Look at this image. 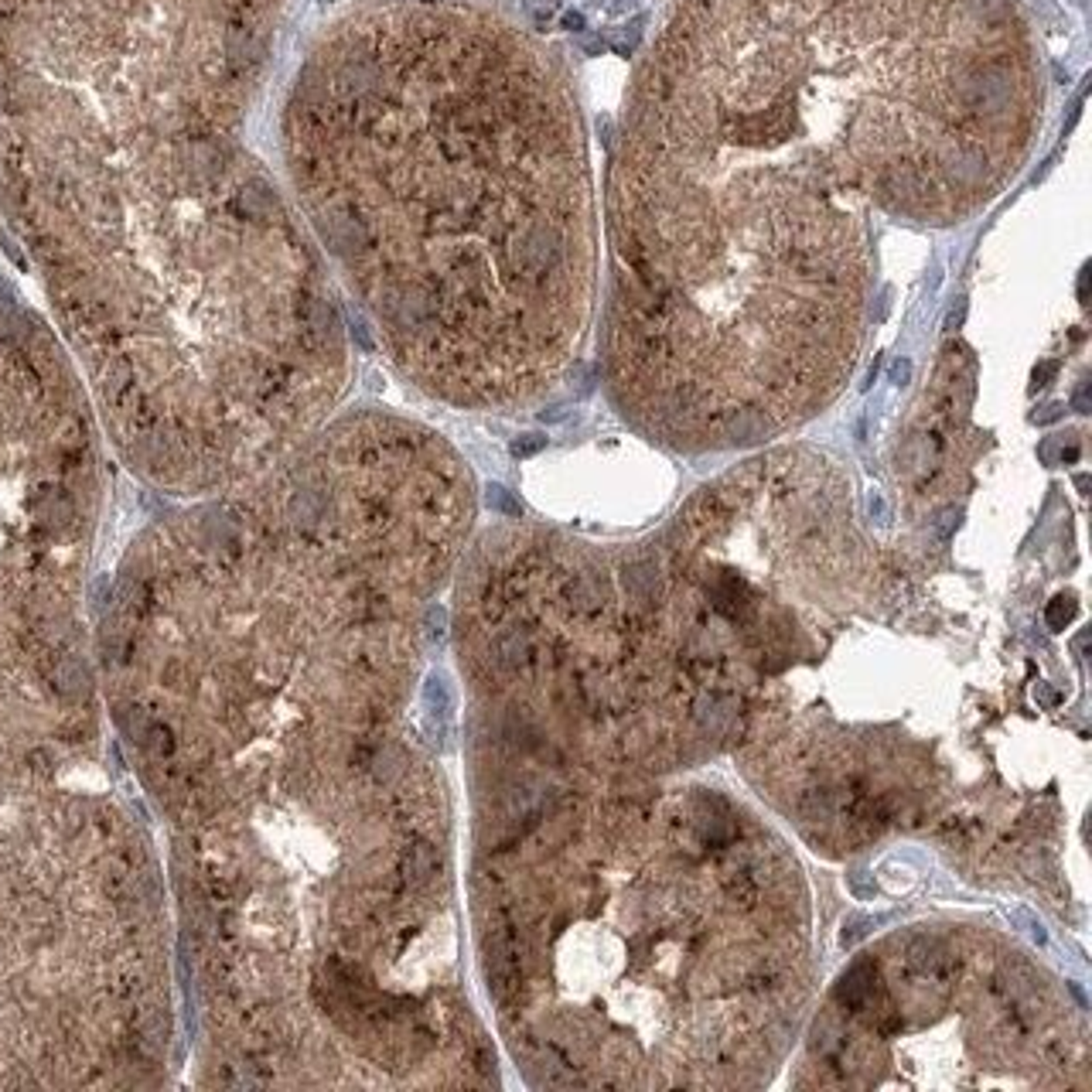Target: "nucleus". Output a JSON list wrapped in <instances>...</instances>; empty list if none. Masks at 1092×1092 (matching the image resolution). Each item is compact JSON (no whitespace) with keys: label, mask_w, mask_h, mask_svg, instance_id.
<instances>
[{"label":"nucleus","mask_w":1092,"mask_h":1092,"mask_svg":"<svg viewBox=\"0 0 1092 1092\" xmlns=\"http://www.w3.org/2000/svg\"><path fill=\"white\" fill-rule=\"evenodd\" d=\"M563 25H567V28H581L584 21H581V14H567V21H563Z\"/></svg>","instance_id":"15"},{"label":"nucleus","mask_w":1092,"mask_h":1092,"mask_svg":"<svg viewBox=\"0 0 1092 1092\" xmlns=\"http://www.w3.org/2000/svg\"><path fill=\"white\" fill-rule=\"evenodd\" d=\"M287 195L386 352L458 406L539 396L594 290L591 175L557 65L499 18L375 0L311 45Z\"/></svg>","instance_id":"4"},{"label":"nucleus","mask_w":1092,"mask_h":1092,"mask_svg":"<svg viewBox=\"0 0 1092 1092\" xmlns=\"http://www.w3.org/2000/svg\"><path fill=\"white\" fill-rule=\"evenodd\" d=\"M1052 375H1055V362H1041V366L1034 369V389H1045V386L1052 382Z\"/></svg>","instance_id":"10"},{"label":"nucleus","mask_w":1092,"mask_h":1092,"mask_svg":"<svg viewBox=\"0 0 1092 1092\" xmlns=\"http://www.w3.org/2000/svg\"><path fill=\"white\" fill-rule=\"evenodd\" d=\"M1072 403H1075V410H1079V413H1089V393H1086V386H1082V389L1075 393V400H1072Z\"/></svg>","instance_id":"13"},{"label":"nucleus","mask_w":1092,"mask_h":1092,"mask_svg":"<svg viewBox=\"0 0 1092 1092\" xmlns=\"http://www.w3.org/2000/svg\"><path fill=\"white\" fill-rule=\"evenodd\" d=\"M1072 618H1075V601H1072V597H1065V594L1055 597V601L1048 604V611H1045V622L1052 625L1055 632H1061V628L1072 622Z\"/></svg>","instance_id":"8"},{"label":"nucleus","mask_w":1092,"mask_h":1092,"mask_svg":"<svg viewBox=\"0 0 1092 1092\" xmlns=\"http://www.w3.org/2000/svg\"><path fill=\"white\" fill-rule=\"evenodd\" d=\"M471 512L440 437L352 413L133 539L103 669L168 826L389 727Z\"/></svg>","instance_id":"3"},{"label":"nucleus","mask_w":1092,"mask_h":1092,"mask_svg":"<svg viewBox=\"0 0 1092 1092\" xmlns=\"http://www.w3.org/2000/svg\"><path fill=\"white\" fill-rule=\"evenodd\" d=\"M908 375H911V366H908L905 359H902V362H898V366L891 369V382H898V386H902V382H908Z\"/></svg>","instance_id":"12"},{"label":"nucleus","mask_w":1092,"mask_h":1092,"mask_svg":"<svg viewBox=\"0 0 1092 1092\" xmlns=\"http://www.w3.org/2000/svg\"><path fill=\"white\" fill-rule=\"evenodd\" d=\"M608 4V11L611 14H628V11H635L639 7V0H604Z\"/></svg>","instance_id":"11"},{"label":"nucleus","mask_w":1092,"mask_h":1092,"mask_svg":"<svg viewBox=\"0 0 1092 1092\" xmlns=\"http://www.w3.org/2000/svg\"><path fill=\"white\" fill-rule=\"evenodd\" d=\"M1055 413H1061V406H1048V410H1041L1034 420H1041V424H1048V420H1055Z\"/></svg>","instance_id":"14"},{"label":"nucleus","mask_w":1092,"mask_h":1092,"mask_svg":"<svg viewBox=\"0 0 1092 1092\" xmlns=\"http://www.w3.org/2000/svg\"><path fill=\"white\" fill-rule=\"evenodd\" d=\"M1000 0H693L611 178V362L714 308L799 339L850 304L867 209L963 216L997 185L1034 79Z\"/></svg>","instance_id":"2"},{"label":"nucleus","mask_w":1092,"mask_h":1092,"mask_svg":"<svg viewBox=\"0 0 1092 1092\" xmlns=\"http://www.w3.org/2000/svg\"><path fill=\"white\" fill-rule=\"evenodd\" d=\"M290 0H0V212L126 468L218 492L314 434L348 355L250 144Z\"/></svg>","instance_id":"1"},{"label":"nucleus","mask_w":1092,"mask_h":1092,"mask_svg":"<svg viewBox=\"0 0 1092 1092\" xmlns=\"http://www.w3.org/2000/svg\"><path fill=\"white\" fill-rule=\"evenodd\" d=\"M93 738V710H0V1086H157L171 1061V891L137 816L65 782Z\"/></svg>","instance_id":"6"},{"label":"nucleus","mask_w":1092,"mask_h":1092,"mask_svg":"<svg viewBox=\"0 0 1092 1092\" xmlns=\"http://www.w3.org/2000/svg\"><path fill=\"white\" fill-rule=\"evenodd\" d=\"M553 7H557L553 0H526V11H530L536 21H546V18L553 14Z\"/></svg>","instance_id":"9"},{"label":"nucleus","mask_w":1092,"mask_h":1092,"mask_svg":"<svg viewBox=\"0 0 1092 1092\" xmlns=\"http://www.w3.org/2000/svg\"><path fill=\"white\" fill-rule=\"evenodd\" d=\"M99 413L62 339L0 297V676L86 659Z\"/></svg>","instance_id":"7"},{"label":"nucleus","mask_w":1092,"mask_h":1092,"mask_svg":"<svg viewBox=\"0 0 1092 1092\" xmlns=\"http://www.w3.org/2000/svg\"><path fill=\"white\" fill-rule=\"evenodd\" d=\"M168 833L202 1086L496 1075L451 980L440 785L389 727Z\"/></svg>","instance_id":"5"}]
</instances>
